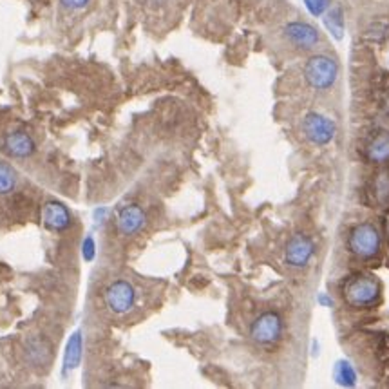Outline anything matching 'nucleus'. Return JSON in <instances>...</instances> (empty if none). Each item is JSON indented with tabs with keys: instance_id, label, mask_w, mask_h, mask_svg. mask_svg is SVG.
Masks as SVG:
<instances>
[{
	"instance_id": "f257e3e1",
	"label": "nucleus",
	"mask_w": 389,
	"mask_h": 389,
	"mask_svg": "<svg viewBox=\"0 0 389 389\" xmlns=\"http://www.w3.org/2000/svg\"><path fill=\"white\" fill-rule=\"evenodd\" d=\"M342 294H344V299L348 305L357 306V308L369 306L379 299L380 285L379 281L371 277V275H355V277H349Z\"/></svg>"
},
{
	"instance_id": "f03ea898",
	"label": "nucleus",
	"mask_w": 389,
	"mask_h": 389,
	"mask_svg": "<svg viewBox=\"0 0 389 389\" xmlns=\"http://www.w3.org/2000/svg\"><path fill=\"white\" fill-rule=\"evenodd\" d=\"M305 76L314 89H328L335 84L337 76H339V65L337 62L331 60L329 56H311L305 65Z\"/></svg>"
},
{
	"instance_id": "7ed1b4c3",
	"label": "nucleus",
	"mask_w": 389,
	"mask_h": 389,
	"mask_svg": "<svg viewBox=\"0 0 389 389\" xmlns=\"http://www.w3.org/2000/svg\"><path fill=\"white\" fill-rule=\"evenodd\" d=\"M348 245L355 255L368 259V257H373V255L379 254L382 239H380L379 230L375 228V225L360 223L349 232Z\"/></svg>"
},
{
	"instance_id": "20e7f679",
	"label": "nucleus",
	"mask_w": 389,
	"mask_h": 389,
	"mask_svg": "<svg viewBox=\"0 0 389 389\" xmlns=\"http://www.w3.org/2000/svg\"><path fill=\"white\" fill-rule=\"evenodd\" d=\"M283 335V320L275 311H266L254 320L250 328V337L261 346L275 344Z\"/></svg>"
},
{
	"instance_id": "39448f33",
	"label": "nucleus",
	"mask_w": 389,
	"mask_h": 389,
	"mask_svg": "<svg viewBox=\"0 0 389 389\" xmlns=\"http://www.w3.org/2000/svg\"><path fill=\"white\" fill-rule=\"evenodd\" d=\"M306 138L315 145H326L335 138V123L319 113H309L303 121Z\"/></svg>"
},
{
	"instance_id": "423d86ee",
	"label": "nucleus",
	"mask_w": 389,
	"mask_h": 389,
	"mask_svg": "<svg viewBox=\"0 0 389 389\" xmlns=\"http://www.w3.org/2000/svg\"><path fill=\"white\" fill-rule=\"evenodd\" d=\"M134 288L129 281H115L105 292V303L113 314H127L134 306Z\"/></svg>"
},
{
	"instance_id": "0eeeda50",
	"label": "nucleus",
	"mask_w": 389,
	"mask_h": 389,
	"mask_svg": "<svg viewBox=\"0 0 389 389\" xmlns=\"http://www.w3.org/2000/svg\"><path fill=\"white\" fill-rule=\"evenodd\" d=\"M314 241L306 237L303 234H297L294 235L292 239L288 241V245H286V263L290 266H294V268H303V266L308 265V261L311 259V255H314Z\"/></svg>"
},
{
	"instance_id": "6e6552de",
	"label": "nucleus",
	"mask_w": 389,
	"mask_h": 389,
	"mask_svg": "<svg viewBox=\"0 0 389 389\" xmlns=\"http://www.w3.org/2000/svg\"><path fill=\"white\" fill-rule=\"evenodd\" d=\"M285 35L292 44L300 49H309L319 42V31L306 22H290L285 27Z\"/></svg>"
},
{
	"instance_id": "1a4fd4ad",
	"label": "nucleus",
	"mask_w": 389,
	"mask_h": 389,
	"mask_svg": "<svg viewBox=\"0 0 389 389\" xmlns=\"http://www.w3.org/2000/svg\"><path fill=\"white\" fill-rule=\"evenodd\" d=\"M145 225V212L138 205H127L118 214V228L121 234L134 235Z\"/></svg>"
},
{
	"instance_id": "9d476101",
	"label": "nucleus",
	"mask_w": 389,
	"mask_h": 389,
	"mask_svg": "<svg viewBox=\"0 0 389 389\" xmlns=\"http://www.w3.org/2000/svg\"><path fill=\"white\" fill-rule=\"evenodd\" d=\"M44 223L47 228L56 230V232L69 228V210L65 209L62 203H58V201H51V203H47V205L44 207Z\"/></svg>"
},
{
	"instance_id": "9b49d317",
	"label": "nucleus",
	"mask_w": 389,
	"mask_h": 389,
	"mask_svg": "<svg viewBox=\"0 0 389 389\" xmlns=\"http://www.w3.org/2000/svg\"><path fill=\"white\" fill-rule=\"evenodd\" d=\"M4 147L5 150H8L11 156H15V158H27V156L33 154V150H35L33 140H31L25 132H22V130H16V132H11V134L5 136Z\"/></svg>"
},
{
	"instance_id": "f8f14e48",
	"label": "nucleus",
	"mask_w": 389,
	"mask_h": 389,
	"mask_svg": "<svg viewBox=\"0 0 389 389\" xmlns=\"http://www.w3.org/2000/svg\"><path fill=\"white\" fill-rule=\"evenodd\" d=\"M82 360V333L80 331H75L71 335L69 342L65 346V353H64V375H69L73 369L78 368Z\"/></svg>"
},
{
	"instance_id": "ddd939ff",
	"label": "nucleus",
	"mask_w": 389,
	"mask_h": 389,
	"mask_svg": "<svg viewBox=\"0 0 389 389\" xmlns=\"http://www.w3.org/2000/svg\"><path fill=\"white\" fill-rule=\"evenodd\" d=\"M366 154L375 163H384L389 160V132H380L369 141Z\"/></svg>"
},
{
	"instance_id": "4468645a",
	"label": "nucleus",
	"mask_w": 389,
	"mask_h": 389,
	"mask_svg": "<svg viewBox=\"0 0 389 389\" xmlns=\"http://www.w3.org/2000/svg\"><path fill=\"white\" fill-rule=\"evenodd\" d=\"M325 25L326 30H328L337 40H340V38L344 36V13H342L339 5H337V8H331V10L326 13Z\"/></svg>"
},
{
	"instance_id": "2eb2a0df",
	"label": "nucleus",
	"mask_w": 389,
	"mask_h": 389,
	"mask_svg": "<svg viewBox=\"0 0 389 389\" xmlns=\"http://www.w3.org/2000/svg\"><path fill=\"white\" fill-rule=\"evenodd\" d=\"M333 377L337 380V384L344 386V388H353L357 384V373H355V368L349 360H339L335 364Z\"/></svg>"
},
{
	"instance_id": "dca6fc26",
	"label": "nucleus",
	"mask_w": 389,
	"mask_h": 389,
	"mask_svg": "<svg viewBox=\"0 0 389 389\" xmlns=\"http://www.w3.org/2000/svg\"><path fill=\"white\" fill-rule=\"evenodd\" d=\"M25 355H27V359L31 360V364L35 366H44L49 359V346L45 344L44 340H31L30 344H27V349H25Z\"/></svg>"
},
{
	"instance_id": "f3484780",
	"label": "nucleus",
	"mask_w": 389,
	"mask_h": 389,
	"mask_svg": "<svg viewBox=\"0 0 389 389\" xmlns=\"http://www.w3.org/2000/svg\"><path fill=\"white\" fill-rule=\"evenodd\" d=\"M375 196H377L379 205H389V170L379 174V178L375 181Z\"/></svg>"
},
{
	"instance_id": "a211bd4d",
	"label": "nucleus",
	"mask_w": 389,
	"mask_h": 389,
	"mask_svg": "<svg viewBox=\"0 0 389 389\" xmlns=\"http://www.w3.org/2000/svg\"><path fill=\"white\" fill-rule=\"evenodd\" d=\"M16 174L10 165L0 163V194H10L15 189Z\"/></svg>"
},
{
	"instance_id": "6ab92c4d",
	"label": "nucleus",
	"mask_w": 389,
	"mask_h": 389,
	"mask_svg": "<svg viewBox=\"0 0 389 389\" xmlns=\"http://www.w3.org/2000/svg\"><path fill=\"white\" fill-rule=\"evenodd\" d=\"M306 8L314 16H320L329 8V0H305Z\"/></svg>"
},
{
	"instance_id": "aec40b11",
	"label": "nucleus",
	"mask_w": 389,
	"mask_h": 389,
	"mask_svg": "<svg viewBox=\"0 0 389 389\" xmlns=\"http://www.w3.org/2000/svg\"><path fill=\"white\" fill-rule=\"evenodd\" d=\"M95 241H93V237H87V239L84 241V259L85 261H93L95 259Z\"/></svg>"
},
{
	"instance_id": "412c9836",
	"label": "nucleus",
	"mask_w": 389,
	"mask_h": 389,
	"mask_svg": "<svg viewBox=\"0 0 389 389\" xmlns=\"http://www.w3.org/2000/svg\"><path fill=\"white\" fill-rule=\"evenodd\" d=\"M60 2L67 10H82V8L89 4V0H60Z\"/></svg>"
},
{
	"instance_id": "4be33fe9",
	"label": "nucleus",
	"mask_w": 389,
	"mask_h": 389,
	"mask_svg": "<svg viewBox=\"0 0 389 389\" xmlns=\"http://www.w3.org/2000/svg\"><path fill=\"white\" fill-rule=\"evenodd\" d=\"M319 303H320V305H326V306H331V305H333V300H329L328 297H326V295H320V297H319Z\"/></svg>"
},
{
	"instance_id": "5701e85b",
	"label": "nucleus",
	"mask_w": 389,
	"mask_h": 389,
	"mask_svg": "<svg viewBox=\"0 0 389 389\" xmlns=\"http://www.w3.org/2000/svg\"><path fill=\"white\" fill-rule=\"evenodd\" d=\"M388 235H389V217H388Z\"/></svg>"
}]
</instances>
